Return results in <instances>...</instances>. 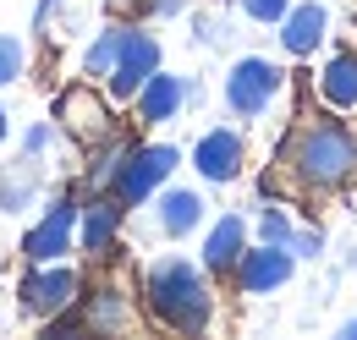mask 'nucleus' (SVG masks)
I'll return each instance as SVG.
<instances>
[{
  "instance_id": "f257e3e1",
  "label": "nucleus",
  "mask_w": 357,
  "mask_h": 340,
  "mask_svg": "<svg viewBox=\"0 0 357 340\" xmlns=\"http://www.w3.org/2000/svg\"><path fill=\"white\" fill-rule=\"evenodd\" d=\"M275 165L286 170L303 192H341L357 181V132L335 116H319V121H303V127L286 132Z\"/></svg>"
},
{
  "instance_id": "4be33fe9",
  "label": "nucleus",
  "mask_w": 357,
  "mask_h": 340,
  "mask_svg": "<svg viewBox=\"0 0 357 340\" xmlns=\"http://www.w3.org/2000/svg\"><path fill=\"white\" fill-rule=\"evenodd\" d=\"M22 66H28V49H22V39H17V33H0V88L17 83V77H22Z\"/></svg>"
},
{
  "instance_id": "6ab92c4d",
  "label": "nucleus",
  "mask_w": 357,
  "mask_h": 340,
  "mask_svg": "<svg viewBox=\"0 0 357 340\" xmlns=\"http://www.w3.org/2000/svg\"><path fill=\"white\" fill-rule=\"evenodd\" d=\"M127 33H132V28L110 22V28H105V33H99V39L89 44V55H83V72H89V77H110V66H116V55H121Z\"/></svg>"
},
{
  "instance_id": "4468645a",
  "label": "nucleus",
  "mask_w": 357,
  "mask_h": 340,
  "mask_svg": "<svg viewBox=\"0 0 357 340\" xmlns=\"http://www.w3.org/2000/svg\"><path fill=\"white\" fill-rule=\"evenodd\" d=\"M313 93H319V105L324 110H357V55L352 49H335L319 72H313Z\"/></svg>"
},
{
  "instance_id": "20e7f679",
  "label": "nucleus",
  "mask_w": 357,
  "mask_h": 340,
  "mask_svg": "<svg viewBox=\"0 0 357 340\" xmlns=\"http://www.w3.org/2000/svg\"><path fill=\"white\" fill-rule=\"evenodd\" d=\"M280 88H286V72H280L275 61L242 55V61L231 66V77H225V110L242 116V121H259L269 105L280 99Z\"/></svg>"
},
{
  "instance_id": "aec40b11",
  "label": "nucleus",
  "mask_w": 357,
  "mask_h": 340,
  "mask_svg": "<svg viewBox=\"0 0 357 340\" xmlns=\"http://www.w3.org/2000/svg\"><path fill=\"white\" fill-rule=\"evenodd\" d=\"M33 192H39V170H33V154H28L17 170H6V176H0V209L17 214L28 198H33Z\"/></svg>"
},
{
  "instance_id": "7ed1b4c3",
  "label": "nucleus",
  "mask_w": 357,
  "mask_h": 340,
  "mask_svg": "<svg viewBox=\"0 0 357 340\" xmlns=\"http://www.w3.org/2000/svg\"><path fill=\"white\" fill-rule=\"evenodd\" d=\"M181 165V148L176 143H132V154H127V165L116 170V181H110V192L137 209V203H149L165 181H171V170Z\"/></svg>"
},
{
  "instance_id": "bb28decb",
  "label": "nucleus",
  "mask_w": 357,
  "mask_h": 340,
  "mask_svg": "<svg viewBox=\"0 0 357 340\" xmlns=\"http://www.w3.org/2000/svg\"><path fill=\"white\" fill-rule=\"evenodd\" d=\"M341 335H347V340H357V318H347V324H341Z\"/></svg>"
},
{
  "instance_id": "f03ea898",
  "label": "nucleus",
  "mask_w": 357,
  "mask_h": 340,
  "mask_svg": "<svg viewBox=\"0 0 357 340\" xmlns=\"http://www.w3.org/2000/svg\"><path fill=\"white\" fill-rule=\"evenodd\" d=\"M143 307L154 324L176 330V335H204L215 324V286L209 269L192 258H154L143 269Z\"/></svg>"
},
{
  "instance_id": "9d476101",
  "label": "nucleus",
  "mask_w": 357,
  "mask_h": 340,
  "mask_svg": "<svg viewBox=\"0 0 357 340\" xmlns=\"http://www.w3.org/2000/svg\"><path fill=\"white\" fill-rule=\"evenodd\" d=\"M242 165H248V143H242V132H236V127H215V132H204V137L192 143V170H198L209 187L236 181Z\"/></svg>"
},
{
  "instance_id": "f8f14e48",
  "label": "nucleus",
  "mask_w": 357,
  "mask_h": 340,
  "mask_svg": "<svg viewBox=\"0 0 357 340\" xmlns=\"http://www.w3.org/2000/svg\"><path fill=\"white\" fill-rule=\"evenodd\" d=\"M121 219H127V203L116 192H93L83 203V214H77V242L89 253H110L116 236H121Z\"/></svg>"
},
{
  "instance_id": "9b49d317",
  "label": "nucleus",
  "mask_w": 357,
  "mask_h": 340,
  "mask_svg": "<svg viewBox=\"0 0 357 340\" xmlns=\"http://www.w3.org/2000/svg\"><path fill=\"white\" fill-rule=\"evenodd\" d=\"M242 253H248V219H242V214H220V219L209 225V236H204L198 263L209 269V280H231V269H236Z\"/></svg>"
},
{
  "instance_id": "393cba45",
  "label": "nucleus",
  "mask_w": 357,
  "mask_h": 340,
  "mask_svg": "<svg viewBox=\"0 0 357 340\" xmlns=\"http://www.w3.org/2000/svg\"><path fill=\"white\" fill-rule=\"evenodd\" d=\"M291 253L297 258H319L324 253V231H297V236H291Z\"/></svg>"
},
{
  "instance_id": "a878e982",
  "label": "nucleus",
  "mask_w": 357,
  "mask_h": 340,
  "mask_svg": "<svg viewBox=\"0 0 357 340\" xmlns=\"http://www.w3.org/2000/svg\"><path fill=\"white\" fill-rule=\"evenodd\" d=\"M181 6H187V0H149V11H154V17H176Z\"/></svg>"
},
{
  "instance_id": "2eb2a0df",
  "label": "nucleus",
  "mask_w": 357,
  "mask_h": 340,
  "mask_svg": "<svg viewBox=\"0 0 357 340\" xmlns=\"http://www.w3.org/2000/svg\"><path fill=\"white\" fill-rule=\"evenodd\" d=\"M324 33H330V11L319 6V0H303V6H291L286 17H280V49L286 55H313L319 44H324Z\"/></svg>"
},
{
  "instance_id": "412c9836",
  "label": "nucleus",
  "mask_w": 357,
  "mask_h": 340,
  "mask_svg": "<svg viewBox=\"0 0 357 340\" xmlns=\"http://www.w3.org/2000/svg\"><path fill=\"white\" fill-rule=\"evenodd\" d=\"M291 236H297V219L286 209H275L269 203L264 214H259V242H275V247H291Z\"/></svg>"
},
{
  "instance_id": "a211bd4d",
  "label": "nucleus",
  "mask_w": 357,
  "mask_h": 340,
  "mask_svg": "<svg viewBox=\"0 0 357 340\" xmlns=\"http://www.w3.org/2000/svg\"><path fill=\"white\" fill-rule=\"evenodd\" d=\"M127 154H132V143L127 137H105V143H93V160H89V187L93 192H110V181H116V170L127 165Z\"/></svg>"
},
{
  "instance_id": "ddd939ff",
  "label": "nucleus",
  "mask_w": 357,
  "mask_h": 340,
  "mask_svg": "<svg viewBox=\"0 0 357 340\" xmlns=\"http://www.w3.org/2000/svg\"><path fill=\"white\" fill-rule=\"evenodd\" d=\"M187 77H171V72H154V77H149V83L137 88V121H143V127H165V121H176L181 116V105H187Z\"/></svg>"
},
{
  "instance_id": "cd10ccee",
  "label": "nucleus",
  "mask_w": 357,
  "mask_h": 340,
  "mask_svg": "<svg viewBox=\"0 0 357 340\" xmlns=\"http://www.w3.org/2000/svg\"><path fill=\"white\" fill-rule=\"evenodd\" d=\"M0 143H6V110H0Z\"/></svg>"
},
{
  "instance_id": "423d86ee",
  "label": "nucleus",
  "mask_w": 357,
  "mask_h": 340,
  "mask_svg": "<svg viewBox=\"0 0 357 340\" xmlns=\"http://www.w3.org/2000/svg\"><path fill=\"white\" fill-rule=\"evenodd\" d=\"M83 302V275L72 269V263H33V275L22 280V307L33 313V318H55V313H66V307H77Z\"/></svg>"
},
{
  "instance_id": "dca6fc26",
  "label": "nucleus",
  "mask_w": 357,
  "mask_h": 340,
  "mask_svg": "<svg viewBox=\"0 0 357 340\" xmlns=\"http://www.w3.org/2000/svg\"><path fill=\"white\" fill-rule=\"evenodd\" d=\"M154 198H160V203H154V225H160L171 242H176V236H192V231L204 225V209H209L204 192H192V187H160Z\"/></svg>"
},
{
  "instance_id": "5701e85b",
  "label": "nucleus",
  "mask_w": 357,
  "mask_h": 340,
  "mask_svg": "<svg viewBox=\"0 0 357 340\" xmlns=\"http://www.w3.org/2000/svg\"><path fill=\"white\" fill-rule=\"evenodd\" d=\"M291 11V0H242V17H253V22H280Z\"/></svg>"
},
{
  "instance_id": "6e6552de",
  "label": "nucleus",
  "mask_w": 357,
  "mask_h": 340,
  "mask_svg": "<svg viewBox=\"0 0 357 340\" xmlns=\"http://www.w3.org/2000/svg\"><path fill=\"white\" fill-rule=\"evenodd\" d=\"M154 72H160V39L132 28L127 44H121V55H116V66H110V77H105V88H110V99L127 105V99H137V88L149 83Z\"/></svg>"
},
{
  "instance_id": "f3484780",
  "label": "nucleus",
  "mask_w": 357,
  "mask_h": 340,
  "mask_svg": "<svg viewBox=\"0 0 357 340\" xmlns=\"http://www.w3.org/2000/svg\"><path fill=\"white\" fill-rule=\"evenodd\" d=\"M83 324L89 330H132V302L121 286H99L93 297H83Z\"/></svg>"
},
{
  "instance_id": "0eeeda50",
  "label": "nucleus",
  "mask_w": 357,
  "mask_h": 340,
  "mask_svg": "<svg viewBox=\"0 0 357 340\" xmlns=\"http://www.w3.org/2000/svg\"><path fill=\"white\" fill-rule=\"evenodd\" d=\"M77 214H83V203H77V198H55V203L45 209V219L22 236L28 263H55V258L72 253V242H77Z\"/></svg>"
},
{
  "instance_id": "b1692460",
  "label": "nucleus",
  "mask_w": 357,
  "mask_h": 340,
  "mask_svg": "<svg viewBox=\"0 0 357 340\" xmlns=\"http://www.w3.org/2000/svg\"><path fill=\"white\" fill-rule=\"evenodd\" d=\"M50 143H55V127H50V121H39V127H28V137H22V154H33V160H39Z\"/></svg>"
},
{
  "instance_id": "39448f33",
  "label": "nucleus",
  "mask_w": 357,
  "mask_h": 340,
  "mask_svg": "<svg viewBox=\"0 0 357 340\" xmlns=\"http://www.w3.org/2000/svg\"><path fill=\"white\" fill-rule=\"evenodd\" d=\"M291 275H297V253H291V247L248 242V253L236 258V269H231V286H236L242 297H269V291H280Z\"/></svg>"
},
{
  "instance_id": "1a4fd4ad",
  "label": "nucleus",
  "mask_w": 357,
  "mask_h": 340,
  "mask_svg": "<svg viewBox=\"0 0 357 340\" xmlns=\"http://www.w3.org/2000/svg\"><path fill=\"white\" fill-rule=\"evenodd\" d=\"M55 121L72 132L77 143H89V148L116 132V116H110L105 93H93V88H66V93L55 99Z\"/></svg>"
}]
</instances>
